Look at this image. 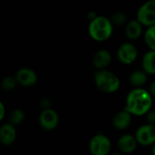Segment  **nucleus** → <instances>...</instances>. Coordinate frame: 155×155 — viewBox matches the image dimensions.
Wrapping results in <instances>:
<instances>
[{
	"instance_id": "9",
	"label": "nucleus",
	"mask_w": 155,
	"mask_h": 155,
	"mask_svg": "<svg viewBox=\"0 0 155 155\" xmlns=\"http://www.w3.org/2000/svg\"><path fill=\"white\" fill-rule=\"evenodd\" d=\"M15 79L19 84L28 87L35 84L37 81V75L36 73L30 68H21L17 71Z\"/></svg>"
},
{
	"instance_id": "26",
	"label": "nucleus",
	"mask_w": 155,
	"mask_h": 155,
	"mask_svg": "<svg viewBox=\"0 0 155 155\" xmlns=\"http://www.w3.org/2000/svg\"><path fill=\"white\" fill-rule=\"evenodd\" d=\"M154 108H155V104H154Z\"/></svg>"
},
{
	"instance_id": "3",
	"label": "nucleus",
	"mask_w": 155,
	"mask_h": 155,
	"mask_svg": "<svg viewBox=\"0 0 155 155\" xmlns=\"http://www.w3.org/2000/svg\"><path fill=\"white\" fill-rule=\"evenodd\" d=\"M94 82L97 88L106 94H113L120 87V80L118 76L113 72L105 69L98 70L95 73Z\"/></svg>"
},
{
	"instance_id": "13",
	"label": "nucleus",
	"mask_w": 155,
	"mask_h": 155,
	"mask_svg": "<svg viewBox=\"0 0 155 155\" xmlns=\"http://www.w3.org/2000/svg\"><path fill=\"white\" fill-rule=\"evenodd\" d=\"M131 122H132V114L129 113L126 109L124 111L117 113L113 119V124L118 130H124L128 128Z\"/></svg>"
},
{
	"instance_id": "16",
	"label": "nucleus",
	"mask_w": 155,
	"mask_h": 155,
	"mask_svg": "<svg viewBox=\"0 0 155 155\" xmlns=\"http://www.w3.org/2000/svg\"><path fill=\"white\" fill-rule=\"evenodd\" d=\"M147 81V73L143 71H135L130 76L131 84L135 87L143 86Z\"/></svg>"
},
{
	"instance_id": "1",
	"label": "nucleus",
	"mask_w": 155,
	"mask_h": 155,
	"mask_svg": "<svg viewBox=\"0 0 155 155\" xmlns=\"http://www.w3.org/2000/svg\"><path fill=\"white\" fill-rule=\"evenodd\" d=\"M153 106V98L150 92L137 87L131 91L126 98L125 109L133 115L146 114Z\"/></svg>"
},
{
	"instance_id": "4",
	"label": "nucleus",
	"mask_w": 155,
	"mask_h": 155,
	"mask_svg": "<svg viewBox=\"0 0 155 155\" xmlns=\"http://www.w3.org/2000/svg\"><path fill=\"white\" fill-rule=\"evenodd\" d=\"M110 139L104 134L94 135L89 143V150L93 155H107L111 151Z\"/></svg>"
},
{
	"instance_id": "2",
	"label": "nucleus",
	"mask_w": 155,
	"mask_h": 155,
	"mask_svg": "<svg viewBox=\"0 0 155 155\" xmlns=\"http://www.w3.org/2000/svg\"><path fill=\"white\" fill-rule=\"evenodd\" d=\"M90 36L97 42H104L109 39L113 33V23L105 16L97 15L90 21L88 27Z\"/></svg>"
},
{
	"instance_id": "15",
	"label": "nucleus",
	"mask_w": 155,
	"mask_h": 155,
	"mask_svg": "<svg viewBox=\"0 0 155 155\" xmlns=\"http://www.w3.org/2000/svg\"><path fill=\"white\" fill-rule=\"evenodd\" d=\"M143 69L149 74H155V51L151 50L147 52L142 62Z\"/></svg>"
},
{
	"instance_id": "21",
	"label": "nucleus",
	"mask_w": 155,
	"mask_h": 155,
	"mask_svg": "<svg viewBox=\"0 0 155 155\" xmlns=\"http://www.w3.org/2000/svg\"><path fill=\"white\" fill-rule=\"evenodd\" d=\"M146 114H147L146 118H147L148 124H155V109L153 111L150 110Z\"/></svg>"
},
{
	"instance_id": "24",
	"label": "nucleus",
	"mask_w": 155,
	"mask_h": 155,
	"mask_svg": "<svg viewBox=\"0 0 155 155\" xmlns=\"http://www.w3.org/2000/svg\"><path fill=\"white\" fill-rule=\"evenodd\" d=\"M96 16H97V15H96L95 13H94V12H91V13L88 14V18L90 19V21H92L93 19H94Z\"/></svg>"
},
{
	"instance_id": "6",
	"label": "nucleus",
	"mask_w": 155,
	"mask_h": 155,
	"mask_svg": "<svg viewBox=\"0 0 155 155\" xmlns=\"http://www.w3.org/2000/svg\"><path fill=\"white\" fill-rule=\"evenodd\" d=\"M138 143L142 145H151L155 143V124H148L138 128L135 134Z\"/></svg>"
},
{
	"instance_id": "22",
	"label": "nucleus",
	"mask_w": 155,
	"mask_h": 155,
	"mask_svg": "<svg viewBox=\"0 0 155 155\" xmlns=\"http://www.w3.org/2000/svg\"><path fill=\"white\" fill-rule=\"evenodd\" d=\"M5 116V106L3 103H0V120H3Z\"/></svg>"
},
{
	"instance_id": "7",
	"label": "nucleus",
	"mask_w": 155,
	"mask_h": 155,
	"mask_svg": "<svg viewBox=\"0 0 155 155\" xmlns=\"http://www.w3.org/2000/svg\"><path fill=\"white\" fill-rule=\"evenodd\" d=\"M39 123L42 128L47 131H52L58 126L59 124V116L57 113L51 109L45 108L39 116Z\"/></svg>"
},
{
	"instance_id": "17",
	"label": "nucleus",
	"mask_w": 155,
	"mask_h": 155,
	"mask_svg": "<svg viewBox=\"0 0 155 155\" xmlns=\"http://www.w3.org/2000/svg\"><path fill=\"white\" fill-rule=\"evenodd\" d=\"M144 41L151 50L155 51V25L149 26V28L145 32Z\"/></svg>"
},
{
	"instance_id": "25",
	"label": "nucleus",
	"mask_w": 155,
	"mask_h": 155,
	"mask_svg": "<svg viewBox=\"0 0 155 155\" xmlns=\"http://www.w3.org/2000/svg\"><path fill=\"white\" fill-rule=\"evenodd\" d=\"M152 153H153V154L155 155V143H153V149H152Z\"/></svg>"
},
{
	"instance_id": "5",
	"label": "nucleus",
	"mask_w": 155,
	"mask_h": 155,
	"mask_svg": "<svg viewBox=\"0 0 155 155\" xmlns=\"http://www.w3.org/2000/svg\"><path fill=\"white\" fill-rule=\"evenodd\" d=\"M137 20L145 26L155 25V0L145 2L137 12Z\"/></svg>"
},
{
	"instance_id": "20",
	"label": "nucleus",
	"mask_w": 155,
	"mask_h": 155,
	"mask_svg": "<svg viewBox=\"0 0 155 155\" xmlns=\"http://www.w3.org/2000/svg\"><path fill=\"white\" fill-rule=\"evenodd\" d=\"M110 20L113 23V25H117V26H121V25H124L126 23L127 17L123 13H115V14H114L112 15Z\"/></svg>"
},
{
	"instance_id": "14",
	"label": "nucleus",
	"mask_w": 155,
	"mask_h": 155,
	"mask_svg": "<svg viewBox=\"0 0 155 155\" xmlns=\"http://www.w3.org/2000/svg\"><path fill=\"white\" fill-rule=\"evenodd\" d=\"M142 24L138 20H133L130 23L127 24L125 27V35L126 36L131 40L137 39L143 32Z\"/></svg>"
},
{
	"instance_id": "12",
	"label": "nucleus",
	"mask_w": 155,
	"mask_h": 155,
	"mask_svg": "<svg viewBox=\"0 0 155 155\" xmlns=\"http://www.w3.org/2000/svg\"><path fill=\"white\" fill-rule=\"evenodd\" d=\"M137 143L135 136L124 134L118 140V148L124 153H131L136 149Z\"/></svg>"
},
{
	"instance_id": "10",
	"label": "nucleus",
	"mask_w": 155,
	"mask_h": 155,
	"mask_svg": "<svg viewBox=\"0 0 155 155\" xmlns=\"http://www.w3.org/2000/svg\"><path fill=\"white\" fill-rule=\"evenodd\" d=\"M16 139V129L14 124H5L0 128V141L5 145L12 144Z\"/></svg>"
},
{
	"instance_id": "11",
	"label": "nucleus",
	"mask_w": 155,
	"mask_h": 155,
	"mask_svg": "<svg viewBox=\"0 0 155 155\" xmlns=\"http://www.w3.org/2000/svg\"><path fill=\"white\" fill-rule=\"evenodd\" d=\"M112 61V55L107 50H99L95 53L93 58V64L97 70L105 69Z\"/></svg>"
},
{
	"instance_id": "8",
	"label": "nucleus",
	"mask_w": 155,
	"mask_h": 155,
	"mask_svg": "<svg viewBox=\"0 0 155 155\" xmlns=\"http://www.w3.org/2000/svg\"><path fill=\"white\" fill-rule=\"evenodd\" d=\"M118 59L121 63L124 64H133L138 55V51L136 47L131 43H124L120 45L117 51Z\"/></svg>"
},
{
	"instance_id": "23",
	"label": "nucleus",
	"mask_w": 155,
	"mask_h": 155,
	"mask_svg": "<svg viewBox=\"0 0 155 155\" xmlns=\"http://www.w3.org/2000/svg\"><path fill=\"white\" fill-rule=\"evenodd\" d=\"M150 93H151L152 95H153L155 97V81L151 84V86H150Z\"/></svg>"
},
{
	"instance_id": "18",
	"label": "nucleus",
	"mask_w": 155,
	"mask_h": 155,
	"mask_svg": "<svg viewBox=\"0 0 155 155\" xmlns=\"http://www.w3.org/2000/svg\"><path fill=\"white\" fill-rule=\"evenodd\" d=\"M25 119V114L22 110L20 109H15L14 110L11 114H10V117H9V120H10V123L14 125H16V124H20Z\"/></svg>"
},
{
	"instance_id": "19",
	"label": "nucleus",
	"mask_w": 155,
	"mask_h": 155,
	"mask_svg": "<svg viewBox=\"0 0 155 155\" xmlns=\"http://www.w3.org/2000/svg\"><path fill=\"white\" fill-rule=\"evenodd\" d=\"M16 83H17V81L15 78H14L12 76H5L1 82V86L5 91L9 92V91L14 90V88L16 85Z\"/></svg>"
}]
</instances>
